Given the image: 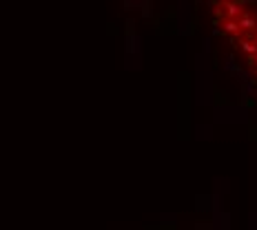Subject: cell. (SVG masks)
Returning <instances> with one entry per match:
<instances>
[{
	"label": "cell",
	"mask_w": 257,
	"mask_h": 230,
	"mask_svg": "<svg viewBox=\"0 0 257 230\" xmlns=\"http://www.w3.org/2000/svg\"><path fill=\"white\" fill-rule=\"evenodd\" d=\"M213 23L257 80V0H208Z\"/></svg>",
	"instance_id": "1"
}]
</instances>
